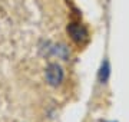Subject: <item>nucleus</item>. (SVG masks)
Masks as SVG:
<instances>
[{
	"mask_svg": "<svg viewBox=\"0 0 129 122\" xmlns=\"http://www.w3.org/2000/svg\"><path fill=\"white\" fill-rule=\"evenodd\" d=\"M45 78L50 86H57L63 80V71L57 63H49L45 72Z\"/></svg>",
	"mask_w": 129,
	"mask_h": 122,
	"instance_id": "nucleus-1",
	"label": "nucleus"
},
{
	"mask_svg": "<svg viewBox=\"0 0 129 122\" xmlns=\"http://www.w3.org/2000/svg\"><path fill=\"white\" fill-rule=\"evenodd\" d=\"M68 35L78 45H82V43H85L88 40V30L80 23H75L73 22V23L68 24Z\"/></svg>",
	"mask_w": 129,
	"mask_h": 122,
	"instance_id": "nucleus-2",
	"label": "nucleus"
},
{
	"mask_svg": "<svg viewBox=\"0 0 129 122\" xmlns=\"http://www.w3.org/2000/svg\"><path fill=\"white\" fill-rule=\"evenodd\" d=\"M108 75H109V68H108V62H105L103 63V66H102L101 69V80L102 82H106V79H108Z\"/></svg>",
	"mask_w": 129,
	"mask_h": 122,
	"instance_id": "nucleus-3",
	"label": "nucleus"
}]
</instances>
